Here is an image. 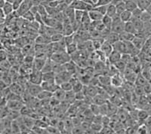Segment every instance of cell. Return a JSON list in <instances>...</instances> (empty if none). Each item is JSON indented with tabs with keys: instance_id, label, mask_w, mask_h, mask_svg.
Segmentation results:
<instances>
[{
	"instance_id": "8992f818",
	"label": "cell",
	"mask_w": 151,
	"mask_h": 134,
	"mask_svg": "<svg viewBox=\"0 0 151 134\" xmlns=\"http://www.w3.org/2000/svg\"><path fill=\"white\" fill-rule=\"evenodd\" d=\"M24 106V102L22 100H9L6 104V107L9 110L21 111Z\"/></svg>"
},
{
	"instance_id": "2e32d148",
	"label": "cell",
	"mask_w": 151,
	"mask_h": 134,
	"mask_svg": "<svg viewBox=\"0 0 151 134\" xmlns=\"http://www.w3.org/2000/svg\"><path fill=\"white\" fill-rule=\"evenodd\" d=\"M100 51L103 53V54L105 56V57L107 58V57H109V55L111 53V52L113 51V47H112V45H110V44L107 43L106 41H104L103 45H102L101 48L100 49Z\"/></svg>"
},
{
	"instance_id": "816d5d0a",
	"label": "cell",
	"mask_w": 151,
	"mask_h": 134,
	"mask_svg": "<svg viewBox=\"0 0 151 134\" xmlns=\"http://www.w3.org/2000/svg\"><path fill=\"white\" fill-rule=\"evenodd\" d=\"M106 6H98V7H95L94 8V10L97 11L98 12H99L100 14H101L102 15L104 16L106 14Z\"/></svg>"
},
{
	"instance_id": "bcb514c9",
	"label": "cell",
	"mask_w": 151,
	"mask_h": 134,
	"mask_svg": "<svg viewBox=\"0 0 151 134\" xmlns=\"http://www.w3.org/2000/svg\"><path fill=\"white\" fill-rule=\"evenodd\" d=\"M21 17H22L23 19H24L25 21H29V22H33V21H34V19H35V16L33 15L32 13H31L30 11H27L26 12L25 14H23L22 16H21Z\"/></svg>"
},
{
	"instance_id": "f907efd6",
	"label": "cell",
	"mask_w": 151,
	"mask_h": 134,
	"mask_svg": "<svg viewBox=\"0 0 151 134\" xmlns=\"http://www.w3.org/2000/svg\"><path fill=\"white\" fill-rule=\"evenodd\" d=\"M143 88V91H144V95H148V94H150V92H151V86H150V83L147 82L145 85L142 87Z\"/></svg>"
},
{
	"instance_id": "f35d334b",
	"label": "cell",
	"mask_w": 151,
	"mask_h": 134,
	"mask_svg": "<svg viewBox=\"0 0 151 134\" xmlns=\"http://www.w3.org/2000/svg\"><path fill=\"white\" fill-rule=\"evenodd\" d=\"M63 38H64V36H63L62 33H57L50 37V41H51V42H53V43H58V42L61 41Z\"/></svg>"
},
{
	"instance_id": "d6a6232c",
	"label": "cell",
	"mask_w": 151,
	"mask_h": 134,
	"mask_svg": "<svg viewBox=\"0 0 151 134\" xmlns=\"http://www.w3.org/2000/svg\"><path fill=\"white\" fill-rule=\"evenodd\" d=\"M116 8L115 5H113V4L110 2L107 6H106V14L105 15L108 16V17H111L113 18L114 16L116 15Z\"/></svg>"
},
{
	"instance_id": "7a4b0ae2",
	"label": "cell",
	"mask_w": 151,
	"mask_h": 134,
	"mask_svg": "<svg viewBox=\"0 0 151 134\" xmlns=\"http://www.w3.org/2000/svg\"><path fill=\"white\" fill-rule=\"evenodd\" d=\"M70 7L74 11H89L90 10L93 9L92 6L86 3L84 0H73Z\"/></svg>"
},
{
	"instance_id": "7402d4cb",
	"label": "cell",
	"mask_w": 151,
	"mask_h": 134,
	"mask_svg": "<svg viewBox=\"0 0 151 134\" xmlns=\"http://www.w3.org/2000/svg\"><path fill=\"white\" fill-rule=\"evenodd\" d=\"M135 37L134 35L130 34V33H125V32H122V33L119 35V41H124V42H132Z\"/></svg>"
},
{
	"instance_id": "d6986e66",
	"label": "cell",
	"mask_w": 151,
	"mask_h": 134,
	"mask_svg": "<svg viewBox=\"0 0 151 134\" xmlns=\"http://www.w3.org/2000/svg\"><path fill=\"white\" fill-rule=\"evenodd\" d=\"M99 85L102 87H106L110 85V76L106 75H100L98 76Z\"/></svg>"
},
{
	"instance_id": "e0dca14e",
	"label": "cell",
	"mask_w": 151,
	"mask_h": 134,
	"mask_svg": "<svg viewBox=\"0 0 151 134\" xmlns=\"http://www.w3.org/2000/svg\"><path fill=\"white\" fill-rule=\"evenodd\" d=\"M136 3L137 9H139L142 11H146L151 6V1L150 0H137Z\"/></svg>"
},
{
	"instance_id": "c3c4849f",
	"label": "cell",
	"mask_w": 151,
	"mask_h": 134,
	"mask_svg": "<svg viewBox=\"0 0 151 134\" xmlns=\"http://www.w3.org/2000/svg\"><path fill=\"white\" fill-rule=\"evenodd\" d=\"M71 133H72V134H85V131L81 127V126L73 127L72 130H71Z\"/></svg>"
},
{
	"instance_id": "60d3db41",
	"label": "cell",
	"mask_w": 151,
	"mask_h": 134,
	"mask_svg": "<svg viewBox=\"0 0 151 134\" xmlns=\"http://www.w3.org/2000/svg\"><path fill=\"white\" fill-rule=\"evenodd\" d=\"M150 129L147 128L144 124H141L138 125L137 128V134H150Z\"/></svg>"
},
{
	"instance_id": "30bf717a",
	"label": "cell",
	"mask_w": 151,
	"mask_h": 134,
	"mask_svg": "<svg viewBox=\"0 0 151 134\" xmlns=\"http://www.w3.org/2000/svg\"><path fill=\"white\" fill-rule=\"evenodd\" d=\"M9 88L10 90L11 93H13L14 94H17L21 96L25 91V88H24V87L21 86V84H19L17 82H13L12 84H11Z\"/></svg>"
},
{
	"instance_id": "f5cc1de1",
	"label": "cell",
	"mask_w": 151,
	"mask_h": 134,
	"mask_svg": "<svg viewBox=\"0 0 151 134\" xmlns=\"http://www.w3.org/2000/svg\"><path fill=\"white\" fill-rule=\"evenodd\" d=\"M131 13H132V17H134V18H138V19H140V17H141V15L142 11H141L139 9H137V8L135 10H134L132 12H131Z\"/></svg>"
},
{
	"instance_id": "d4e9b609",
	"label": "cell",
	"mask_w": 151,
	"mask_h": 134,
	"mask_svg": "<svg viewBox=\"0 0 151 134\" xmlns=\"http://www.w3.org/2000/svg\"><path fill=\"white\" fill-rule=\"evenodd\" d=\"M124 2H125V9L129 12H132L137 8L136 0H125Z\"/></svg>"
},
{
	"instance_id": "5b68a950",
	"label": "cell",
	"mask_w": 151,
	"mask_h": 134,
	"mask_svg": "<svg viewBox=\"0 0 151 134\" xmlns=\"http://www.w3.org/2000/svg\"><path fill=\"white\" fill-rule=\"evenodd\" d=\"M26 91L27 93L31 96V97H33V98H36V96L39 95V93L42 91L41 86L40 85H38V84H31V83L28 82L26 85Z\"/></svg>"
},
{
	"instance_id": "ee69618b",
	"label": "cell",
	"mask_w": 151,
	"mask_h": 134,
	"mask_svg": "<svg viewBox=\"0 0 151 134\" xmlns=\"http://www.w3.org/2000/svg\"><path fill=\"white\" fill-rule=\"evenodd\" d=\"M132 58H133V57H132L130 54H129V53H123V54L121 55V61H122V63H124L125 65H127L129 63L132 62Z\"/></svg>"
},
{
	"instance_id": "52a82bcc",
	"label": "cell",
	"mask_w": 151,
	"mask_h": 134,
	"mask_svg": "<svg viewBox=\"0 0 151 134\" xmlns=\"http://www.w3.org/2000/svg\"><path fill=\"white\" fill-rule=\"evenodd\" d=\"M123 78L119 73L114 75L110 77V86L114 88H119L123 85Z\"/></svg>"
},
{
	"instance_id": "680465c9",
	"label": "cell",
	"mask_w": 151,
	"mask_h": 134,
	"mask_svg": "<svg viewBox=\"0 0 151 134\" xmlns=\"http://www.w3.org/2000/svg\"><path fill=\"white\" fill-rule=\"evenodd\" d=\"M5 129V126H4V124H3V122H2V120H0V134L2 133V132Z\"/></svg>"
},
{
	"instance_id": "836d02e7",
	"label": "cell",
	"mask_w": 151,
	"mask_h": 134,
	"mask_svg": "<svg viewBox=\"0 0 151 134\" xmlns=\"http://www.w3.org/2000/svg\"><path fill=\"white\" fill-rule=\"evenodd\" d=\"M92 101L94 104L98 105V106L104 105V104H105V103H106L108 102L104 97H103V96H101V95L99 94H97L96 96H94V98H92Z\"/></svg>"
},
{
	"instance_id": "9a60e30c",
	"label": "cell",
	"mask_w": 151,
	"mask_h": 134,
	"mask_svg": "<svg viewBox=\"0 0 151 134\" xmlns=\"http://www.w3.org/2000/svg\"><path fill=\"white\" fill-rule=\"evenodd\" d=\"M111 3L113 4V5H115L116 14H118V15H119L121 13H122L123 11H126L124 0H119V1H113V0L112 1L111 0Z\"/></svg>"
},
{
	"instance_id": "9c48e42d",
	"label": "cell",
	"mask_w": 151,
	"mask_h": 134,
	"mask_svg": "<svg viewBox=\"0 0 151 134\" xmlns=\"http://www.w3.org/2000/svg\"><path fill=\"white\" fill-rule=\"evenodd\" d=\"M113 47V51L118 52V53L123 54V53H127V45L126 42H124L122 41H118L115 44L112 45Z\"/></svg>"
},
{
	"instance_id": "91938a15",
	"label": "cell",
	"mask_w": 151,
	"mask_h": 134,
	"mask_svg": "<svg viewBox=\"0 0 151 134\" xmlns=\"http://www.w3.org/2000/svg\"><path fill=\"white\" fill-rule=\"evenodd\" d=\"M0 17H1V18H5V14H4L3 10H2V9H1V8H0Z\"/></svg>"
},
{
	"instance_id": "8d00e7d4",
	"label": "cell",
	"mask_w": 151,
	"mask_h": 134,
	"mask_svg": "<svg viewBox=\"0 0 151 134\" xmlns=\"http://www.w3.org/2000/svg\"><path fill=\"white\" fill-rule=\"evenodd\" d=\"M101 22H102V24H104V26H105V28L110 31V29H111V26H112V18L111 17H108V16H106V15H104L103 17V18H102Z\"/></svg>"
},
{
	"instance_id": "e7e4bbea",
	"label": "cell",
	"mask_w": 151,
	"mask_h": 134,
	"mask_svg": "<svg viewBox=\"0 0 151 134\" xmlns=\"http://www.w3.org/2000/svg\"><path fill=\"white\" fill-rule=\"evenodd\" d=\"M136 134H137V133H136Z\"/></svg>"
},
{
	"instance_id": "74e56055",
	"label": "cell",
	"mask_w": 151,
	"mask_h": 134,
	"mask_svg": "<svg viewBox=\"0 0 151 134\" xmlns=\"http://www.w3.org/2000/svg\"><path fill=\"white\" fill-rule=\"evenodd\" d=\"M52 72V63L49 58L46 60L45 65L41 70L42 73H47V72Z\"/></svg>"
},
{
	"instance_id": "f546056e",
	"label": "cell",
	"mask_w": 151,
	"mask_h": 134,
	"mask_svg": "<svg viewBox=\"0 0 151 134\" xmlns=\"http://www.w3.org/2000/svg\"><path fill=\"white\" fill-rule=\"evenodd\" d=\"M77 51H78V45L76 43H75V42H73V43L66 46L65 52L68 54L69 56L74 54L76 52H77Z\"/></svg>"
},
{
	"instance_id": "83f0119b",
	"label": "cell",
	"mask_w": 151,
	"mask_h": 134,
	"mask_svg": "<svg viewBox=\"0 0 151 134\" xmlns=\"http://www.w3.org/2000/svg\"><path fill=\"white\" fill-rule=\"evenodd\" d=\"M150 112H147L145 110H142V109H139L137 111V118L138 120V121H141V122L144 123V121L148 117H150ZM142 123V124H143Z\"/></svg>"
},
{
	"instance_id": "484cf974",
	"label": "cell",
	"mask_w": 151,
	"mask_h": 134,
	"mask_svg": "<svg viewBox=\"0 0 151 134\" xmlns=\"http://www.w3.org/2000/svg\"><path fill=\"white\" fill-rule=\"evenodd\" d=\"M147 82H149L148 81H147L146 79L144 78L142 76V75L141 74V72L137 73V76H136L135 81H134V86H139V87H143L144 85L147 84Z\"/></svg>"
},
{
	"instance_id": "be15d7a7",
	"label": "cell",
	"mask_w": 151,
	"mask_h": 134,
	"mask_svg": "<svg viewBox=\"0 0 151 134\" xmlns=\"http://www.w3.org/2000/svg\"><path fill=\"white\" fill-rule=\"evenodd\" d=\"M14 134H21V133L19 132V133H14Z\"/></svg>"
},
{
	"instance_id": "4316f807",
	"label": "cell",
	"mask_w": 151,
	"mask_h": 134,
	"mask_svg": "<svg viewBox=\"0 0 151 134\" xmlns=\"http://www.w3.org/2000/svg\"><path fill=\"white\" fill-rule=\"evenodd\" d=\"M53 96V93L48 92V91H42L39 95L36 96V99L40 101H44V100H48L49 99H51Z\"/></svg>"
},
{
	"instance_id": "ab89813d",
	"label": "cell",
	"mask_w": 151,
	"mask_h": 134,
	"mask_svg": "<svg viewBox=\"0 0 151 134\" xmlns=\"http://www.w3.org/2000/svg\"><path fill=\"white\" fill-rule=\"evenodd\" d=\"M114 67H115L116 69L117 72H118L119 74L122 75L123 74V72H125V69H126V65L120 60L119 62H118L117 63H116L115 65H114Z\"/></svg>"
},
{
	"instance_id": "e575fe53",
	"label": "cell",
	"mask_w": 151,
	"mask_h": 134,
	"mask_svg": "<svg viewBox=\"0 0 151 134\" xmlns=\"http://www.w3.org/2000/svg\"><path fill=\"white\" fill-rule=\"evenodd\" d=\"M119 18H120L121 21H122L123 24L129 22L132 17V13L129 11H123L122 13H121V14H119Z\"/></svg>"
},
{
	"instance_id": "ac0fdd59",
	"label": "cell",
	"mask_w": 151,
	"mask_h": 134,
	"mask_svg": "<svg viewBox=\"0 0 151 134\" xmlns=\"http://www.w3.org/2000/svg\"><path fill=\"white\" fill-rule=\"evenodd\" d=\"M147 39L144 38H141V37H139V36H135L133 39V41H132V44L137 49L141 51V48L144 46L145 41H146Z\"/></svg>"
},
{
	"instance_id": "8fae6325",
	"label": "cell",
	"mask_w": 151,
	"mask_h": 134,
	"mask_svg": "<svg viewBox=\"0 0 151 134\" xmlns=\"http://www.w3.org/2000/svg\"><path fill=\"white\" fill-rule=\"evenodd\" d=\"M40 86H41L42 91H48L52 93H53L58 88H59V87L55 82H44L42 81L40 84Z\"/></svg>"
},
{
	"instance_id": "44dd1931",
	"label": "cell",
	"mask_w": 151,
	"mask_h": 134,
	"mask_svg": "<svg viewBox=\"0 0 151 134\" xmlns=\"http://www.w3.org/2000/svg\"><path fill=\"white\" fill-rule=\"evenodd\" d=\"M130 22L133 24L134 29H136L137 33L141 32L143 30V27H144V23L138 18H134V17H132Z\"/></svg>"
},
{
	"instance_id": "b9f144b4",
	"label": "cell",
	"mask_w": 151,
	"mask_h": 134,
	"mask_svg": "<svg viewBox=\"0 0 151 134\" xmlns=\"http://www.w3.org/2000/svg\"><path fill=\"white\" fill-rule=\"evenodd\" d=\"M140 20L142 21L143 23H148L150 22L151 21V14L148 13L147 11H142L141 13V15L140 17Z\"/></svg>"
},
{
	"instance_id": "6125c7cd",
	"label": "cell",
	"mask_w": 151,
	"mask_h": 134,
	"mask_svg": "<svg viewBox=\"0 0 151 134\" xmlns=\"http://www.w3.org/2000/svg\"><path fill=\"white\" fill-rule=\"evenodd\" d=\"M5 0H0V8H1V9L3 7L4 4H5Z\"/></svg>"
},
{
	"instance_id": "603a6c76",
	"label": "cell",
	"mask_w": 151,
	"mask_h": 134,
	"mask_svg": "<svg viewBox=\"0 0 151 134\" xmlns=\"http://www.w3.org/2000/svg\"><path fill=\"white\" fill-rule=\"evenodd\" d=\"M104 41H106L107 43L110 44L111 45H113V44H115L116 42H117L118 41H119V35L110 32V33L108 34V36H106V38H104Z\"/></svg>"
},
{
	"instance_id": "7c38bea8",
	"label": "cell",
	"mask_w": 151,
	"mask_h": 134,
	"mask_svg": "<svg viewBox=\"0 0 151 134\" xmlns=\"http://www.w3.org/2000/svg\"><path fill=\"white\" fill-rule=\"evenodd\" d=\"M121 55H122L121 53H118L115 51H113L109 55V57L106 58V60L108 61L110 65L114 66L116 63H117L121 60Z\"/></svg>"
},
{
	"instance_id": "681fc988",
	"label": "cell",
	"mask_w": 151,
	"mask_h": 134,
	"mask_svg": "<svg viewBox=\"0 0 151 134\" xmlns=\"http://www.w3.org/2000/svg\"><path fill=\"white\" fill-rule=\"evenodd\" d=\"M23 0H14L13 3H12V7H13V10L14 11H17L18 9L21 6V3H22Z\"/></svg>"
},
{
	"instance_id": "4dcf8cb0",
	"label": "cell",
	"mask_w": 151,
	"mask_h": 134,
	"mask_svg": "<svg viewBox=\"0 0 151 134\" xmlns=\"http://www.w3.org/2000/svg\"><path fill=\"white\" fill-rule=\"evenodd\" d=\"M124 32L128 33H130V34L134 35L135 36L137 34V31H136V29H134V26H133V24L129 21V22L125 23L124 24Z\"/></svg>"
},
{
	"instance_id": "f6af8a7d",
	"label": "cell",
	"mask_w": 151,
	"mask_h": 134,
	"mask_svg": "<svg viewBox=\"0 0 151 134\" xmlns=\"http://www.w3.org/2000/svg\"><path fill=\"white\" fill-rule=\"evenodd\" d=\"M59 88H60L62 91H64V92H69V91H72L73 87L72 85H71L70 83L69 82V81H67V82L62 83L60 86H59Z\"/></svg>"
},
{
	"instance_id": "d590c367",
	"label": "cell",
	"mask_w": 151,
	"mask_h": 134,
	"mask_svg": "<svg viewBox=\"0 0 151 134\" xmlns=\"http://www.w3.org/2000/svg\"><path fill=\"white\" fill-rule=\"evenodd\" d=\"M64 101L67 102V103H69L70 105H72L75 103V93L73 91H69V92H66L65 95V99H64Z\"/></svg>"
},
{
	"instance_id": "6f0895ef",
	"label": "cell",
	"mask_w": 151,
	"mask_h": 134,
	"mask_svg": "<svg viewBox=\"0 0 151 134\" xmlns=\"http://www.w3.org/2000/svg\"><path fill=\"white\" fill-rule=\"evenodd\" d=\"M1 134H13V133H12L11 128H5Z\"/></svg>"
},
{
	"instance_id": "11a10c76",
	"label": "cell",
	"mask_w": 151,
	"mask_h": 134,
	"mask_svg": "<svg viewBox=\"0 0 151 134\" xmlns=\"http://www.w3.org/2000/svg\"><path fill=\"white\" fill-rule=\"evenodd\" d=\"M6 104H7V100L4 96L0 95V108L6 107Z\"/></svg>"
},
{
	"instance_id": "ba28073f",
	"label": "cell",
	"mask_w": 151,
	"mask_h": 134,
	"mask_svg": "<svg viewBox=\"0 0 151 134\" xmlns=\"http://www.w3.org/2000/svg\"><path fill=\"white\" fill-rule=\"evenodd\" d=\"M32 6H33V5H32L31 0H23L22 3H21V6L18 9V10L14 12L17 13L18 14V16H21V17L26 12L29 11Z\"/></svg>"
},
{
	"instance_id": "7bdbcfd3",
	"label": "cell",
	"mask_w": 151,
	"mask_h": 134,
	"mask_svg": "<svg viewBox=\"0 0 151 134\" xmlns=\"http://www.w3.org/2000/svg\"><path fill=\"white\" fill-rule=\"evenodd\" d=\"M88 109H89V111L91 112V113L94 116L100 115L99 106L97 105H95V104H94V103H92V104H91V105H89V107H88Z\"/></svg>"
},
{
	"instance_id": "ffe728a7",
	"label": "cell",
	"mask_w": 151,
	"mask_h": 134,
	"mask_svg": "<svg viewBox=\"0 0 151 134\" xmlns=\"http://www.w3.org/2000/svg\"><path fill=\"white\" fill-rule=\"evenodd\" d=\"M3 10L4 14H5V17H8L9 15H12L14 13V10H13V7H12V4H11L8 0H5V4H4L3 7L2 8Z\"/></svg>"
},
{
	"instance_id": "4fadbf2b",
	"label": "cell",
	"mask_w": 151,
	"mask_h": 134,
	"mask_svg": "<svg viewBox=\"0 0 151 134\" xmlns=\"http://www.w3.org/2000/svg\"><path fill=\"white\" fill-rule=\"evenodd\" d=\"M48 58H42V57H35L34 61L33 63V68L38 71H40L42 69L43 66L45 65L46 60Z\"/></svg>"
},
{
	"instance_id": "1f68e13d",
	"label": "cell",
	"mask_w": 151,
	"mask_h": 134,
	"mask_svg": "<svg viewBox=\"0 0 151 134\" xmlns=\"http://www.w3.org/2000/svg\"><path fill=\"white\" fill-rule=\"evenodd\" d=\"M104 39L101 38H94L92 41H91V45H92V48H94L95 51H100L102 45H103Z\"/></svg>"
},
{
	"instance_id": "9f6ffc18",
	"label": "cell",
	"mask_w": 151,
	"mask_h": 134,
	"mask_svg": "<svg viewBox=\"0 0 151 134\" xmlns=\"http://www.w3.org/2000/svg\"><path fill=\"white\" fill-rule=\"evenodd\" d=\"M5 59H6V55H5V52L3 51H0V63L5 60Z\"/></svg>"
},
{
	"instance_id": "f1b7e54d",
	"label": "cell",
	"mask_w": 151,
	"mask_h": 134,
	"mask_svg": "<svg viewBox=\"0 0 151 134\" xmlns=\"http://www.w3.org/2000/svg\"><path fill=\"white\" fill-rule=\"evenodd\" d=\"M55 72H47V73H42V81H44V82H55Z\"/></svg>"
},
{
	"instance_id": "7dc6e473",
	"label": "cell",
	"mask_w": 151,
	"mask_h": 134,
	"mask_svg": "<svg viewBox=\"0 0 151 134\" xmlns=\"http://www.w3.org/2000/svg\"><path fill=\"white\" fill-rule=\"evenodd\" d=\"M62 2V0L60 1V0H50L48 2V7L52 8V9H57L58 6L60 5Z\"/></svg>"
},
{
	"instance_id": "cb8c5ba5",
	"label": "cell",
	"mask_w": 151,
	"mask_h": 134,
	"mask_svg": "<svg viewBox=\"0 0 151 134\" xmlns=\"http://www.w3.org/2000/svg\"><path fill=\"white\" fill-rule=\"evenodd\" d=\"M65 95H66V92H64V91H62L60 88H58L56 91H55L53 93V97L55 99H56L57 100H58L60 103L63 102L65 99Z\"/></svg>"
},
{
	"instance_id": "6da1fadb",
	"label": "cell",
	"mask_w": 151,
	"mask_h": 134,
	"mask_svg": "<svg viewBox=\"0 0 151 134\" xmlns=\"http://www.w3.org/2000/svg\"><path fill=\"white\" fill-rule=\"evenodd\" d=\"M49 59L55 63L60 64V65H64L71 60L70 56H69L65 51L52 53Z\"/></svg>"
},
{
	"instance_id": "277c9868",
	"label": "cell",
	"mask_w": 151,
	"mask_h": 134,
	"mask_svg": "<svg viewBox=\"0 0 151 134\" xmlns=\"http://www.w3.org/2000/svg\"><path fill=\"white\" fill-rule=\"evenodd\" d=\"M42 81V73L40 71L33 69L28 77V82L33 84L40 85Z\"/></svg>"
},
{
	"instance_id": "db71d44e",
	"label": "cell",
	"mask_w": 151,
	"mask_h": 134,
	"mask_svg": "<svg viewBox=\"0 0 151 134\" xmlns=\"http://www.w3.org/2000/svg\"><path fill=\"white\" fill-rule=\"evenodd\" d=\"M110 2H111V0H98V2H97V5L95 7H98V6H106V5H108Z\"/></svg>"
},
{
	"instance_id": "94428289",
	"label": "cell",
	"mask_w": 151,
	"mask_h": 134,
	"mask_svg": "<svg viewBox=\"0 0 151 134\" xmlns=\"http://www.w3.org/2000/svg\"><path fill=\"white\" fill-rule=\"evenodd\" d=\"M5 21H6V17H5V18H1V17H0V26L2 25L3 24H5Z\"/></svg>"
},
{
	"instance_id": "5bb4252c",
	"label": "cell",
	"mask_w": 151,
	"mask_h": 134,
	"mask_svg": "<svg viewBox=\"0 0 151 134\" xmlns=\"http://www.w3.org/2000/svg\"><path fill=\"white\" fill-rule=\"evenodd\" d=\"M88 12V15L89 17L91 22H98V21H101L102 18H103L104 15H102L101 14H100L99 12H98L97 11L94 10V9H91Z\"/></svg>"
},
{
	"instance_id": "3957f363",
	"label": "cell",
	"mask_w": 151,
	"mask_h": 134,
	"mask_svg": "<svg viewBox=\"0 0 151 134\" xmlns=\"http://www.w3.org/2000/svg\"><path fill=\"white\" fill-rule=\"evenodd\" d=\"M110 32L118 35L124 32V24L121 21L118 14L112 18V26Z\"/></svg>"
}]
</instances>
